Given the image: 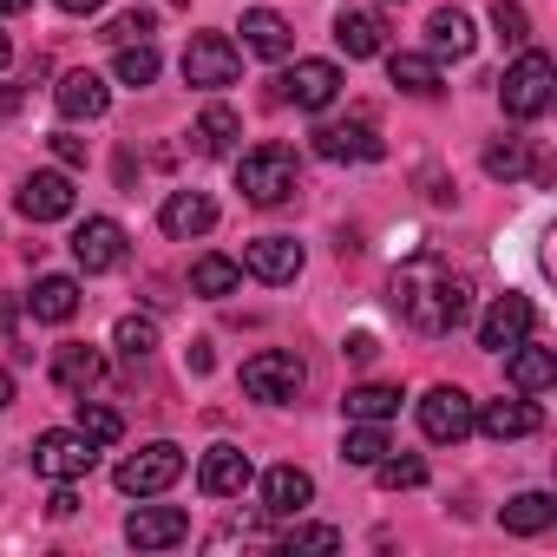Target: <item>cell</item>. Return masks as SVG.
<instances>
[{"label":"cell","mask_w":557,"mask_h":557,"mask_svg":"<svg viewBox=\"0 0 557 557\" xmlns=\"http://www.w3.org/2000/svg\"><path fill=\"white\" fill-rule=\"evenodd\" d=\"M47 511H53V518H73V511H79V498H73V485H53V498H47Z\"/></svg>","instance_id":"b9f144b4"},{"label":"cell","mask_w":557,"mask_h":557,"mask_svg":"<svg viewBox=\"0 0 557 557\" xmlns=\"http://www.w3.org/2000/svg\"><path fill=\"white\" fill-rule=\"evenodd\" d=\"M387 79L400 92H413V99H440V86H446L433 53H387Z\"/></svg>","instance_id":"4316f807"},{"label":"cell","mask_w":557,"mask_h":557,"mask_svg":"<svg viewBox=\"0 0 557 557\" xmlns=\"http://www.w3.org/2000/svg\"><path fill=\"white\" fill-rule=\"evenodd\" d=\"M92 466H99V446H92L79 426H53V433L34 440V472L53 479V485H79Z\"/></svg>","instance_id":"8992f818"},{"label":"cell","mask_w":557,"mask_h":557,"mask_svg":"<svg viewBox=\"0 0 557 557\" xmlns=\"http://www.w3.org/2000/svg\"><path fill=\"white\" fill-rule=\"evenodd\" d=\"M27 309H34V322H73L79 315V283H73V275H40V283H34V296H27Z\"/></svg>","instance_id":"484cf974"},{"label":"cell","mask_w":557,"mask_h":557,"mask_svg":"<svg viewBox=\"0 0 557 557\" xmlns=\"http://www.w3.org/2000/svg\"><path fill=\"white\" fill-rule=\"evenodd\" d=\"M387 302L407 329L420 335H453L466 329L472 315V283L446 262V256H407L394 275H387Z\"/></svg>","instance_id":"6da1fadb"},{"label":"cell","mask_w":557,"mask_h":557,"mask_svg":"<svg viewBox=\"0 0 557 557\" xmlns=\"http://www.w3.org/2000/svg\"><path fill=\"white\" fill-rule=\"evenodd\" d=\"M125 537H132L138 550H171V544L190 537V518H184L177 505H138V511L125 518Z\"/></svg>","instance_id":"e0dca14e"},{"label":"cell","mask_w":557,"mask_h":557,"mask_svg":"<svg viewBox=\"0 0 557 557\" xmlns=\"http://www.w3.org/2000/svg\"><path fill=\"white\" fill-rule=\"evenodd\" d=\"M315 151H322L329 164H374L387 145H381V132H374V112H348V119L315 125Z\"/></svg>","instance_id":"ba28073f"},{"label":"cell","mask_w":557,"mask_h":557,"mask_svg":"<svg viewBox=\"0 0 557 557\" xmlns=\"http://www.w3.org/2000/svg\"><path fill=\"white\" fill-rule=\"evenodd\" d=\"M387 492H413V485H426V459L420 453H387V459H374L368 466Z\"/></svg>","instance_id":"e575fe53"},{"label":"cell","mask_w":557,"mask_h":557,"mask_svg":"<svg viewBox=\"0 0 557 557\" xmlns=\"http://www.w3.org/2000/svg\"><path fill=\"white\" fill-rule=\"evenodd\" d=\"M236 34H243V53H256V60H289L296 53V27L275 8H249Z\"/></svg>","instance_id":"ac0fdd59"},{"label":"cell","mask_w":557,"mask_h":557,"mask_svg":"<svg viewBox=\"0 0 557 557\" xmlns=\"http://www.w3.org/2000/svg\"><path fill=\"white\" fill-rule=\"evenodd\" d=\"M8 400H14V374H8V368H0V407H8Z\"/></svg>","instance_id":"bcb514c9"},{"label":"cell","mask_w":557,"mask_h":557,"mask_svg":"<svg viewBox=\"0 0 557 557\" xmlns=\"http://www.w3.org/2000/svg\"><path fill=\"white\" fill-rule=\"evenodd\" d=\"M53 381H60L66 394H92V387L106 381V355L86 348V342H66V348H53Z\"/></svg>","instance_id":"cb8c5ba5"},{"label":"cell","mask_w":557,"mask_h":557,"mask_svg":"<svg viewBox=\"0 0 557 557\" xmlns=\"http://www.w3.org/2000/svg\"><path fill=\"white\" fill-rule=\"evenodd\" d=\"M492 27H498V40H505L511 53L531 40V21H524V8H518V0H498V8H492Z\"/></svg>","instance_id":"f35d334b"},{"label":"cell","mask_w":557,"mask_h":557,"mask_svg":"<svg viewBox=\"0 0 557 557\" xmlns=\"http://www.w3.org/2000/svg\"><path fill=\"white\" fill-rule=\"evenodd\" d=\"M342 413H348V420H394V413H400V387H387V381H361V387H348Z\"/></svg>","instance_id":"4dcf8cb0"},{"label":"cell","mask_w":557,"mask_h":557,"mask_svg":"<svg viewBox=\"0 0 557 557\" xmlns=\"http://www.w3.org/2000/svg\"><path fill=\"white\" fill-rule=\"evenodd\" d=\"M394 446H387V433H381V420H348V440H342V459L348 466H374V459H387Z\"/></svg>","instance_id":"1f68e13d"},{"label":"cell","mask_w":557,"mask_h":557,"mask_svg":"<svg viewBox=\"0 0 557 557\" xmlns=\"http://www.w3.org/2000/svg\"><path fill=\"white\" fill-rule=\"evenodd\" d=\"M236 190H243L249 203H262V210L289 203V197L302 190V158H296L289 145H256V151L236 158Z\"/></svg>","instance_id":"7a4b0ae2"},{"label":"cell","mask_w":557,"mask_h":557,"mask_svg":"<svg viewBox=\"0 0 557 557\" xmlns=\"http://www.w3.org/2000/svg\"><path fill=\"white\" fill-rule=\"evenodd\" d=\"M151 34H158V14H151V8H132V14L106 21L99 40H112V47H138V40H151Z\"/></svg>","instance_id":"8d00e7d4"},{"label":"cell","mask_w":557,"mask_h":557,"mask_svg":"<svg viewBox=\"0 0 557 557\" xmlns=\"http://www.w3.org/2000/svg\"><path fill=\"white\" fill-rule=\"evenodd\" d=\"M236 283H243V262H230V256H197V262H190V289L210 296V302L236 296Z\"/></svg>","instance_id":"f546056e"},{"label":"cell","mask_w":557,"mask_h":557,"mask_svg":"<svg viewBox=\"0 0 557 557\" xmlns=\"http://www.w3.org/2000/svg\"><path fill=\"white\" fill-rule=\"evenodd\" d=\"M236 73H243V47L230 34H190V47H184V86L216 92V86H236Z\"/></svg>","instance_id":"52a82bcc"},{"label":"cell","mask_w":557,"mask_h":557,"mask_svg":"<svg viewBox=\"0 0 557 557\" xmlns=\"http://www.w3.org/2000/svg\"><path fill=\"white\" fill-rule=\"evenodd\" d=\"M177 479H184V446H171V440H151V446L125 453L119 472H112V485H119L125 498H158V492H171Z\"/></svg>","instance_id":"5b68a950"},{"label":"cell","mask_w":557,"mask_h":557,"mask_svg":"<svg viewBox=\"0 0 557 557\" xmlns=\"http://www.w3.org/2000/svg\"><path fill=\"white\" fill-rule=\"evenodd\" d=\"M256 479V466H249V453L243 446H210L203 453V466H197V485L210 492V498H243V485Z\"/></svg>","instance_id":"ffe728a7"},{"label":"cell","mask_w":557,"mask_h":557,"mask_svg":"<svg viewBox=\"0 0 557 557\" xmlns=\"http://www.w3.org/2000/svg\"><path fill=\"white\" fill-rule=\"evenodd\" d=\"M544 426V413L531 407V394H518V400H485V407H472V433H485V440H531Z\"/></svg>","instance_id":"5bb4252c"},{"label":"cell","mask_w":557,"mask_h":557,"mask_svg":"<svg viewBox=\"0 0 557 557\" xmlns=\"http://www.w3.org/2000/svg\"><path fill=\"white\" fill-rule=\"evenodd\" d=\"M21 99H27V86H8V92H0V119H8V112H14Z\"/></svg>","instance_id":"f6af8a7d"},{"label":"cell","mask_w":557,"mask_h":557,"mask_svg":"<svg viewBox=\"0 0 557 557\" xmlns=\"http://www.w3.org/2000/svg\"><path fill=\"white\" fill-rule=\"evenodd\" d=\"M505 381H511L518 394H544V387L557 381V361H550V348H531V342L505 348Z\"/></svg>","instance_id":"d4e9b609"},{"label":"cell","mask_w":557,"mask_h":557,"mask_svg":"<svg viewBox=\"0 0 557 557\" xmlns=\"http://www.w3.org/2000/svg\"><path fill=\"white\" fill-rule=\"evenodd\" d=\"M79 433H86L92 446H112V440L125 433V420H119L112 407H99V400H86V394H79Z\"/></svg>","instance_id":"74e56055"},{"label":"cell","mask_w":557,"mask_h":557,"mask_svg":"<svg viewBox=\"0 0 557 557\" xmlns=\"http://www.w3.org/2000/svg\"><path fill=\"white\" fill-rule=\"evenodd\" d=\"M119 86H151L158 79V47L151 40H138V47H119Z\"/></svg>","instance_id":"d590c367"},{"label":"cell","mask_w":557,"mask_h":557,"mask_svg":"<svg viewBox=\"0 0 557 557\" xmlns=\"http://www.w3.org/2000/svg\"><path fill=\"white\" fill-rule=\"evenodd\" d=\"M53 106H60V119H106V106H112V92H106V79L99 73H60V86H53Z\"/></svg>","instance_id":"44dd1931"},{"label":"cell","mask_w":557,"mask_h":557,"mask_svg":"<svg viewBox=\"0 0 557 557\" xmlns=\"http://www.w3.org/2000/svg\"><path fill=\"white\" fill-rule=\"evenodd\" d=\"M34 8V0H0V14H27Z\"/></svg>","instance_id":"7dc6e473"},{"label":"cell","mask_w":557,"mask_h":557,"mask_svg":"<svg viewBox=\"0 0 557 557\" xmlns=\"http://www.w3.org/2000/svg\"><path fill=\"white\" fill-rule=\"evenodd\" d=\"M53 158H60V164H86V138H73V132H53Z\"/></svg>","instance_id":"60d3db41"},{"label":"cell","mask_w":557,"mask_h":557,"mask_svg":"<svg viewBox=\"0 0 557 557\" xmlns=\"http://www.w3.org/2000/svg\"><path fill=\"white\" fill-rule=\"evenodd\" d=\"M550 518H557V498H550V492H518V498L498 511V524H505L511 537H537Z\"/></svg>","instance_id":"f1b7e54d"},{"label":"cell","mask_w":557,"mask_h":557,"mask_svg":"<svg viewBox=\"0 0 557 557\" xmlns=\"http://www.w3.org/2000/svg\"><path fill=\"white\" fill-rule=\"evenodd\" d=\"M73 262H79L86 275L119 269V262H125V223H112V216H86V223L73 230Z\"/></svg>","instance_id":"7c38bea8"},{"label":"cell","mask_w":557,"mask_h":557,"mask_svg":"<svg viewBox=\"0 0 557 557\" xmlns=\"http://www.w3.org/2000/svg\"><path fill=\"white\" fill-rule=\"evenodd\" d=\"M524 171H531V145H524V138H492V145H485V177L511 184V177H524Z\"/></svg>","instance_id":"d6a6232c"},{"label":"cell","mask_w":557,"mask_h":557,"mask_svg":"<svg viewBox=\"0 0 557 557\" xmlns=\"http://www.w3.org/2000/svg\"><path fill=\"white\" fill-rule=\"evenodd\" d=\"M283 99L302 106V112H329V106L342 99V66H335V60H296V66L283 73Z\"/></svg>","instance_id":"30bf717a"},{"label":"cell","mask_w":557,"mask_h":557,"mask_svg":"<svg viewBox=\"0 0 557 557\" xmlns=\"http://www.w3.org/2000/svg\"><path fill=\"white\" fill-rule=\"evenodd\" d=\"M472 407H479V400H472L466 387H446V381H440V387L420 394V433H426L433 446H459V440L472 433Z\"/></svg>","instance_id":"9c48e42d"},{"label":"cell","mask_w":557,"mask_h":557,"mask_svg":"<svg viewBox=\"0 0 557 557\" xmlns=\"http://www.w3.org/2000/svg\"><path fill=\"white\" fill-rule=\"evenodd\" d=\"M335 47H342L348 60L387 53V14H374V8H342V14H335Z\"/></svg>","instance_id":"d6986e66"},{"label":"cell","mask_w":557,"mask_h":557,"mask_svg":"<svg viewBox=\"0 0 557 557\" xmlns=\"http://www.w3.org/2000/svg\"><path fill=\"white\" fill-rule=\"evenodd\" d=\"M8 60H14V47H8V34H0V66H8Z\"/></svg>","instance_id":"c3c4849f"},{"label":"cell","mask_w":557,"mask_h":557,"mask_svg":"<svg viewBox=\"0 0 557 557\" xmlns=\"http://www.w3.org/2000/svg\"><path fill=\"white\" fill-rule=\"evenodd\" d=\"M158 223H164V236L190 243V236H203V230L216 223V203H210L203 190H171V197H164V210H158Z\"/></svg>","instance_id":"603a6c76"},{"label":"cell","mask_w":557,"mask_h":557,"mask_svg":"<svg viewBox=\"0 0 557 557\" xmlns=\"http://www.w3.org/2000/svg\"><path fill=\"white\" fill-rule=\"evenodd\" d=\"M315 498V479L302 466H269L262 472V518H302Z\"/></svg>","instance_id":"9a60e30c"},{"label":"cell","mask_w":557,"mask_h":557,"mask_svg":"<svg viewBox=\"0 0 557 557\" xmlns=\"http://www.w3.org/2000/svg\"><path fill=\"white\" fill-rule=\"evenodd\" d=\"M426 47H433V60H466V53L479 47L472 14H466V8H433V14H426Z\"/></svg>","instance_id":"7402d4cb"},{"label":"cell","mask_w":557,"mask_h":557,"mask_svg":"<svg viewBox=\"0 0 557 557\" xmlns=\"http://www.w3.org/2000/svg\"><path fill=\"white\" fill-rule=\"evenodd\" d=\"M112 348H119L125 361H151V348H158V322H151V315H119Z\"/></svg>","instance_id":"836d02e7"},{"label":"cell","mask_w":557,"mask_h":557,"mask_svg":"<svg viewBox=\"0 0 557 557\" xmlns=\"http://www.w3.org/2000/svg\"><path fill=\"white\" fill-rule=\"evenodd\" d=\"M531 329H537V309H531L524 296H498V302L485 309V322H479V348L505 355V348L531 342Z\"/></svg>","instance_id":"4fadbf2b"},{"label":"cell","mask_w":557,"mask_h":557,"mask_svg":"<svg viewBox=\"0 0 557 557\" xmlns=\"http://www.w3.org/2000/svg\"><path fill=\"white\" fill-rule=\"evenodd\" d=\"M53 8H60V14H99L106 0H53Z\"/></svg>","instance_id":"ee69618b"},{"label":"cell","mask_w":557,"mask_h":557,"mask_svg":"<svg viewBox=\"0 0 557 557\" xmlns=\"http://www.w3.org/2000/svg\"><path fill=\"white\" fill-rule=\"evenodd\" d=\"M550 99H557V66H550L544 53L518 47V60H511L505 79H498V106H505V119H544Z\"/></svg>","instance_id":"3957f363"},{"label":"cell","mask_w":557,"mask_h":557,"mask_svg":"<svg viewBox=\"0 0 557 557\" xmlns=\"http://www.w3.org/2000/svg\"><path fill=\"white\" fill-rule=\"evenodd\" d=\"M289 550H335L342 544V531L335 524H289V537H283Z\"/></svg>","instance_id":"ab89813d"},{"label":"cell","mask_w":557,"mask_h":557,"mask_svg":"<svg viewBox=\"0 0 557 557\" xmlns=\"http://www.w3.org/2000/svg\"><path fill=\"white\" fill-rule=\"evenodd\" d=\"M374 355H381L374 335H348V361H374Z\"/></svg>","instance_id":"7bdbcfd3"},{"label":"cell","mask_w":557,"mask_h":557,"mask_svg":"<svg viewBox=\"0 0 557 557\" xmlns=\"http://www.w3.org/2000/svg\"><path fill=\"white\" fill-rule=\"evenodd\" d=\"M302 387H309V368H302V355H289V348H262V355L243 361V394L262 400V407H296Z\"/></svg>","instance_id":"277c9868"},{"label":"cell","mask_w":557,"mask_h":557,"mask_svg":"<svg viewBox=\"0 0 557 557\" xmlns=\"http://www.w3.org/2000/svg\"><path fill=\"white\" fill-rule=\"evenodd\" d=\"M236 138H243V119H236L230 106H203V119L190 125V145H197L203 158H223Z\"/></svg>","instance_id":"83f0119b"},{"label":"cell","mask_w":557,"mask_h":557,"mask_svg":"<svg viewBox=\"0 0 557 557\" xmlns=\"http://www.w3.org/2000/svg\"><path fill=\"white\" fill-rule=\"evenodd\" d=\"M21 216L27 223H60V216H73V203H79V190H73V177L66 171H34L27 184H21Z\"/></svg>","instance_id":"8fae6325"},{"label":"cell","mask_w":557,"mask_h":557,"mask_svg":"<svg viewBox=\"0 0 557 557\" xmlns=\"http://www.w3.org/2000/svg\"><path fill=\"white\" fill-rule=\"evenodd\" d=\"M243 269L256 275V283H296L302 275V243L296 236H256L243 249Z\"/></svg>","instance_id":"2e32d148"}]
</instances>
